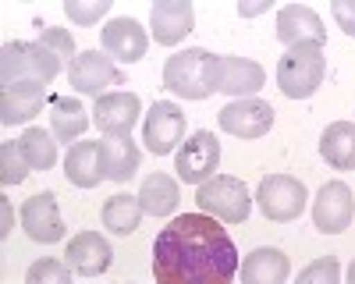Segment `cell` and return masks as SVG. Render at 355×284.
Wrapping results in <instances>:
<instances>
[{
    "label": "cell",
    "mask_w": 355,
    "mask_h": 284,
    "mask_svg": "<svg viewBox=\"0 0 355 284\" xmlns=\"http://www.w3.org/2000/svg\"><path fill=\"white\" fill-rule=\"evenodd\" d=\"M103 53L110 61H121V64H135L146 57L150 50V36H146V28L135 21V18H110L103 25Z\"/></svg>",
    "instance_id": "obj_15"
},
{
    "label": "cell",
    "mask_w": 355,
    "mask_h": 284,
    "mask_svg": "<svg viewBox=\"0 0 355 284\" xmlns=\"http://www.w3.org/2000/svg\"><path fill=\"white\" fill-rule=\"evenodd\" d=\"M239 267L231 235L206 213L174 217L153 242L157 284H231Z\"/></svg>",
    "instance_id": "obj_1"
},
{
    "label": "cell",
    "mask_w": 355,
    "mask_h": 284,
    "mask_svg": "<svg viewBox=\"0 0 355 284\" xmlns=\"http://www.w3.org/2000/svg\"><path fill=\"white\" fill-rule=\"evenodd\" d=\"M196 203L199 213L214 217L220 224H242L252 210V195L245 188L242 178H231V175H214L210 181H202L196 192Z\"/></svg>",
    "instance_id": "obj_5"
},
{
    "label": "cell",
    "mask_w": 355,
    "mask_h": 284,
    "mask_svg": "<svg viewBox=\"0 0 355 284\" xmlns=\"http://www.w3.org/2000/svg\"><path fill=\"white\" fill-rule=\"evenodd\" d=\"M182 139H185V110L171 100H157L150 107V114H146V121H142L146 150L157 153V157H167L182 146Z\"/></svg>",
    "instance_id": "obj_9"
},
{
    "label": "cell",
    "mask_w": 355,
    "mask_h": 284,
    "mask_svg": "<svg viewBox=\"0 0 355 284\" xmlns=\"http://www.w3.org/2000/svg\"><path fill=\"white\" fill-rule=\"evenodd\" d=\"M331 11H334V21H338L341 33L355 36V0H334Z\"/></svg>",
    "instance_id": "obj_33"
},
{
    "label": "cell",
    "mask_w": 355,
    "mask_h": 284,
    "mask_svg": "<svg viewBox=\"0 0 355 284\" xmlns=\"http://www.w3.org/2000/svg\"><path fill=\"white\" fill-rule=\"evenodd\" d=\"M28 160H25V153H21V146L18 142H0V185H21L25 178H28Z\"/></svg>",
    "instance_id": "obj_28"
},
{
    "label": "cell",
    "mask_w": 355,
    "mask_h": 284,
    "mask_svg": "<svg viewBox=\"0 0 355 284\" xmlns=\"http://www.w3.org/2000/svg\"><path fill=\"white\" fill-rule=\"evenodd\" d=\"M18 146L28 160L33 170H50L57 163V142H53V132H43V128H25Z\"/></svg>",
    "instance_id": "obj_27"
},
{
    "label": "cell",
    "mask_w": 355,
    "mask_h": 284,
    "mask_svg": "<svg viewBox=\"0 0 355 284\" xmlns=\"http://www.w3.org/2000/svg\"><path fill=\"white\" fill-rule=\"evenodd\" d=\"M320 157L334 170H355V121H334L323 128Z\"/></svg>",
    "instance_id": "obj_22"
},
{
    "label": "cell",
    "mask_w": 355,
    "mask_h": 284,
    "mask_svg": "<svg viewBox=\"0 0 355 284\" xmlns=\"http://www.w3.org/2000/svg\"><path fill=\"white\" fill-rule=\"evenodd\" d=\"M139 146L128 139H100V170L107 181H128L139 170Z\"/></svg>",
    "instance_id": "obj_21"
},
{
    "label": "cell",
    "mask_w": 355,
    "mask_h": 284,
    "mask_svg": "<svg viewBox=\"0 0 355 284\" xmlns=\"http://www.w3.org/2000/svg\"><path fill=\"white\" fill-rule=\"evenodd\" d=\"M214 57L210 50L202 46H189V50H178L167 57L164 64V85L182 96V100H206L214 89H210V68H214Z\"/></svg>",
    "instance_id": "obj_4"
},
{
    "label": "cell",
    "mask_w": 355,
    "mask_h": 284,
    "mask_svg": "<svg viewBox=\"0 0 355 284\" xmlns=\"http://www.w3.org/2000/svg\"><path fill=\"white\" fill-rule=\"evenodd\" d=\"M68 82L75 93H85V96H103V89H110V85H125V75L121 68H114V61L107 53L100 50H82L71 68H68Z\"/></svg>",
    "instance_id": "obj_10"
},
{
    "label": "cell",
    "mask_w": 355,
    "mask_h": 284,
    "mask_svg": "<svg viewBox=\"0 0 355 284\" xmlns=\"http://www.w3.org/2000/svg\"><path fill=\"white\" fill-rule=\"evenodd\" d=\"M266 85V71L263 64L249 61V57H234V53H220L214 57V68H210V89L234 96V100H249L256 96Z\"/></svg>",
    "instance_id": "obj_7"
},
{
    "label": "cell",
    "mask_w": 355,
    "mask_h": 284,
    "mask_svg": "<svg viewBox=\"0 0 355 284\" xmlns=\"http://www.w3.org/2000/svg\"><path fill=\"white\" fill-rule=\"evenodd\" d=\"M220 167V142L214 132H192L174 153V170L185 185H202Z\"/></svg>",
    "instance_id": "obj_8"
},
{
    "label": "cell",
    "mask_w": 355,
    "mask_h": 284,
    "mask_svg": "<svg viewBox=\"0 0 355 284\" xmlns=\"http://www.w3.org/2000/svg\"><path fill=\"white\" fill-rule=\"evenodd\" d=\"M295 284H341V263L334 256H320V260H313L309 267L299 270Z\"/></svg>",
    "instance_id": "obj_30"
},
{
    "label": "cell",
    "mask_w": 355,
    "mask_h": 284,
    "mask_svg": "<svg viewBox=\"0 0 355 284\" xmlns=\"http://www.w3.org/2000/svg\"><path fill=\"white\" fill-rule=\"evenodd\" d=\"M21 227L33 242H43V245H53L64 238V217L57 210V199L53 192H40L33 199L21 203Z\"/></svg>",
    "instance_id": "obj_14"
},
{
    "label": "cell",
    "mask_w": 355,
    "mask_h": 284,
    "mask_svg": "<svg viewBox=\"0 0 355 284\" xmlns=\"http://www.w3.org/2000/svg\"><path fill=\"white\" fill-rule=\"evenodd\" d=\"M348 284H355V263L348 267Z\"/></svg>",
    "instance_id": "obj_36"
},
{
    "label": "cell",
    "mask_w": 355,
    "mask_h": 284,
    "mask_svg": "<svg viewBox=\"0 0 355 284\" xmlns=\"http://www.w3.org/2000/svg\"><path fill=\"white\" fill-rule=\"evenodd\" d=\"M46 103V85H15V89H0V125L15 128L33 121Z\"/></svg>",
    "instance_id": "obj_20"
},
{
    "label": "cell",
    "mask_w": 355,
    "mask_h": 284,
    "mask_svg": "<svg viewBox=\"0 0 355 284\" xmlns=\"http://www.w3.org/2000/svg\"><path fill=\"white\" fill-rule=\"evenodd\" d=\"M178 199H182V192H178V181L171 175H150L142 181L139 188V203H142V213L150 217H171L178 210Z\"/></svg>",
    "instance_id": "obj_25"
},
{
    "label": "cell",
    "mask_w": 355,
    "mask_h": 284,
    "mask_svg": "<svg viewBox=\"0 0 355 284\" xmlns=\"http://www.w3.org/2000/svg\"><path fill=\"white\" fill-rule=\"evenodd\" d=\"M277 39L295 46V43H327V28L323 18L306 8V4H288L277 11Z\"/></svg>",
    "instance_id": "obj_18"
},
{
    "label": "cell",
    "mask_w": 355,
    "mask_h": 284,
    "mask_svg": "<svg viewBox=\"0 0 355 284\" xmlns=\"http://www.w3.org/2000/svg\"><path fill=\"white\" fill-rule=\"evenodd\" d=\"M25 284H71V267L68 260H36L25 270Z\"/></svg>",
    "instance_id": "obj_29"
},
{
    "label": "cell",
    "mask_w": 355,
    "mask_h": 284,
    "mask_svg": "<svg viewBox=\"0 0 355 284\" xmlns=\"http://www.w3.org/2000/svg\"><path fill=\"white\" fill-rule=\"evenodd\" d=\"M89 110L82 107V100L75 96H53L50 100V132L57 142H71L82 139V132L89 128Z\"/></svg>",
    "instance_id": "obj_23"
},
{
    "label": "cell",
    "mask_w": 355,
    "mask_h": 284,
    "mask_svg": "<svg viewBox=\"0 0 355 284\" xmlns=\"http://www.w3.org/2000/svg\"><path fill=\"white\" fill-rule=\"evenodd\" d=\"M306 199H309L306 185L291 175H270L256 188V206L263 210L266 220H277V224L299 220L302 210H306Z\"/></svg>",
    "instance_id": "obj_6"
},
{
    "label": "cell",
    "mask_w": 355,
    "mask_h": 284,
    "mask_svg": "<svg viewBox=\"0 0 355 284\" xmlns=\"http://www.w3.org/2000/svg\"><path fill=\"white\" fill-rule=\"evenodd\" d=\"M150 28L160 46H178L196 28V11L189 0H157L150 11Z\"/></svg>",
    "instance_id": "obj_16"
},
{
    "label": "cell",
    "mask_w": 355,
    "mask_h": 284,
    "mask_svg": "<svg viewBox=\"0 0 355 284\" xmlns=\"http://www.w3.org/2000/svg\"><path fill=\"white\" fill-rule=\"evenodd\" d=\"M327 75V50L323 43H295L277 61V85L288 100H309Z\"/></svg>",
    "instance_id": "obj_3"
},
{
    "label": "cell",
    "mask_w": 355,
    "mask_h": 284,
    "mask_svg": "<svg viewBox=\"0 0 355 284\" xmlns=\"http://www.w3.org/2000/svg\"><path fill=\"white\" fill-rule=\"evenodd\" d=\"M103 227L114 235H132L139 220H142V203H139V195H128V192H117L110 195L107 203H103Z\"/></svg>",
    "instance_id": "obj_26"
},
{
    "label": "cell",
    "mask_w": 355,
    "mask_h": 284,
    "mask_svg": "<svg viewBox=\"0 0 355 284\" xmlns=\"http://www.w3.org/2000/svg\"><path fill=\"white\" fill-rule=\"evenodd\" d=\"M239 274H242V284H288L291 263H288V256L281 249L263 245V249H252L245 256Z\"/></svg>",
    "instance_id": "obj_19"
},
{
    "label": "cell",
    "mask_w": 355,
    "mask_h": 284,
    "mask_svg": "<svg viewBox=\"0 0 355 284\" xmlns=\"http://www.w3.org/2000/svg\"><path fill=\"white\" fill-rule=\"evenodd\" d=\"M68 267L82 277H100L107 274L110 260H114V249L110 242L100 235V231H78L71 242H68Z\"/></svg>",
    "instance_id": "obj_17"
},
{
    "label": "cell",
    "mask_w": 355,
    "mask_h": 284,
    "mask_svg": "<svg viewBox=\"0 0 355 284\" xmlns=\"http://www.w3.org/2000/svg\"><path fill=\"white\" fill-rule=\"evenodd\" d=\"M8 235H11V210L4 203V227H0V238H8Z\"/></svg>",
    "instance_id": "obj_34"
},
{
    "label": "cell",
    "mask_w": 355,
    "mask_h": 284,
    "mask_svg": "<svg viewBox=\"0 0 355 284\" xmlns=\"http://www.w3.org/2000/svg\"><path fill=\"white\" fill-rule=\"evenodd\" d=\"M107 11H110V0H68V4H64V15L75 25H82V28L96 25Z\"/></svg>",
    "instance_id": "obj_31"
},
{
    "label": "cell",
    "mask_w": 355,
    "mask_h": 284,
    "mask_svg": "<svg viewBox=\"0 0 355 284\" xmlns=\"http://www.w3.org/2000/svg\"><path fill=\"white\" fill-rule=\"evenodd\" d=\"M217 121L234 139H263L266 132L274 128V107L266 103V100H256V96L231 100L227 107H220Z\"/></svg>",
    "instance_id": "obj_11"
},
{
    "label": "cell",
    "mask_w": 355,
    "mask_h": 284,
    "mask_svg": "<svg viewBox=\"0 0 355 284\" xmlns=\"http://www.w3.org/2000/svg\"><path fill=\"white\" fill-rule=\"evenodd\" d=\"M142 114V100L135 93H103L93 103V125L107 139H128Z\"/></svg>",
    "instance_id": "obj_12"
},
{
    "label": "cell",
    "mask_w": 355,
    "mask_h": 284,
    "mask_svg": "<svg viewBox=\"0 0 355 284\" xmlns=\"http://www.w3.org/2000/svg\"><path fill=\"white\" fill-rule=\"evenodd\" d=\"M239 11H242V15H259V11H266V4H242Z\"/></svg>",
    "instance_id": "obj_35"
},
{
    "label": "cell",
    "mask_w": 355,
    "mask_h": 284,
    "mask_svg": "<svg viewBox=\"0 0 355 284\" xmlns=\"http://www.w3.org/2000/svg\"><path fill=\"white\" fill-rule=\"evenodd\" d=\"M64 178L78 188H96L103 181L100 170V142H75L64 157Z\"/></svg>",
    "instance_id": "obj_24"
},
{
    "label": "cell",
    "mask_w": 355,
    "mask_h": 284,
    "mask_svg": "<svg viewBox=\"0 0 355 284\" xmlns=\"http://www.w3.org/2000/svg\"><path fill=\"white\" fill-rule=\"evenodd\" d=\"M64 61L43 43L15 39L0 46V85L15 89V85H50L61 75Z\"/></svg>",
    "instance_id": "obj_2"
},
{
    "label": "cell",
    "mask_w": 355,
    "mask_h": 284,
    "mask_svg": "<svg viewBox=\"0 0 355 284\" xmlns=\"http://www.w3.org/2000/svg\"><path fill=\"white\" fill-rule=\"evenodd\" d=\"M355 217V199L345 181H327L313 199V224L323 235H341Z\"/></svg>",
    "instance_id": "obj_13"
},
{
    "label": "cell",
    "mask_w": 355,
    "mask_h": 284,
    "mask_svg": "<svg viewBox=\"0 0 355 284\" xmlns=\"http://www.w3.org/2000/svg\"><path fill=\"white\" fill-rule=\"evenodd\" d=\"M40 43L46 46V50H53L57 57H61V61L71 68V61H75V39H71V33H68V28H57V25H46L43 28V36H40Z\"/></svg>",
    "instance_id": "obj_32"
}]
</instances>
